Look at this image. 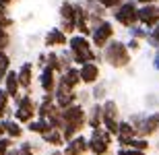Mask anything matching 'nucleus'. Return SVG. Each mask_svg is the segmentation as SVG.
Returning <instances> with one entry per match:
<instances>
[{
	"instance_id": "1",
	"label": "nucleus",
	"mask_w": 159,
	"mask_h": 155,
	"mask_svg": "<svg viewBox=\"0 0 159 155\" xmlns=\"http://www.w3.org/2000/svg\"><path fill=\"white\" fill-rule=\"evenodd\" d=\"M68 50L75 56V66H83L85 62H97L103 64V56L101 50H95L91 43V37H85L81 33H75L68 39Z\"/></svg>"
},
{
	"instance_id": "2",
	"label": "nucleus",
	"mask_w": 159,
	"mask_h": 155,
	"mask_svg": "<svg viewBox=\"0 0 159 155\" xmlns=\"http://www.w3.org/2000/svg\"><path fill=\"white\" fill-rule=\"evenodd\" d=\"M101 56H103V62L107 66L116 68V71L128 68L130 62H132V52L128 50L126 42H120V39H112L106 48L101 50Z\"/></svg>"
},
{
	"instance_id": "3",
	"label": "nucleus",
	"mask_w": 159,
	"mask_h": 155,
	"mask_svg": "<svg viewBox=\"0 0 159 155\" xmlns=\"http://www.w3.org/2000/svg\"><path fill=\"white\" fill-rule=\"evenodd\" d=\"M110 12H112L114 23H118L124 29H130L132 25L139 23V4H136L134 0H124L122 4L116 6Z\"/></svg>"
},
{
	"instance_id": "4",
	"label": "nucleus",
	"mask_w": 159,
	"mask_h": 155,
	"mask_svg": "<svg viewBox=\"0 0 159 155\" xmlns=\"http://www.w3.org/2000/svg\"><path fill=\"white\" fill-rule=\"evenodd\" d=\"M114 134L101 126V128H95L89 134V153L91 155H112V145H114Z\"/></svg>"
},
{
	"instance_id": "5",
	"label": "nucleus",
	"mask_w": 159,
	"mask_h": 155,
	"mask_svg": "<svg viewBox=\"0 0 159 155\" xmlns=\"http://www.w3.org/2000/svg\"><path fill=\"white\" fill-rule=\"evenodd\" d=\"M116 39V27L110 19H103L101 23H97L93 27V33H91V43H93L95 50H103L107 43Z\"/></svg>"
},
{
	"instance_id": "6",
	"label": "nucleus",
	"mask_w": 159,
	"mask_h": 155,
	"mask_svg": "<svg viewBox=\"0 0 159 155\" xmlns=\"http://www.w3.org/2000/svg\"><path fill=\"white\" fill-rule=\"evenodd\" d=\"M62 118H64L66 124L77 126L79 130L83 132V128H87V106L81 103V102L72 103V106L62 110Z\"/></svg>"
},
{
	"instance_id": "7",
	"label": "nucleus",
	"mask_w": 159,
	"mask_h": 155,
	"mask_svg": "<svg viewBox=\"0 0 159 155\" xmlns=\"http://www.w3.org/2000/svg\"><path fill=\"white\" fill-rule=\"evenodd\" d=\"M68 39L70 37L66 35L60 27H50L43 35V46L48 50H56V48H66L68 46Z\"/></svg>"
},
{
	"instance_id": "8",
	"label": "nucleus",
	"mask_w": 159,
	"mask_h": 155,
	"mask_svg": "<svg viewBox=\"0 0 159 155\" xmlns=\"http://www.w3.org/2000/svg\"><path fill=\"white\" fill-rule=\"evenodd\" d=\"M136 130H139V137H145V139L155 137L159 132V110H153V112L145 114V120H143V124Z\"/></svg>"
},
{
	"instance_id": "9",
	"label": "nucleus",
	"mask_w": 159,
	"mask_h": 155,
	"mask_svg": "<svg viewBox=\"0 0 159 155\" xmlns=\"http://www.w3.org/2000/svg\"><path fill=\"white\" fill-rule=\"evenodd\" d=\"M54 102H56V106H58L60 110H64V107H68V106L79 102V91H72V89H68L66 85L58 83V87L54 91Z\"/></svg>"
},
{
	"instance_id": "10",
	"label": "nucleus",
	"mask_w": 159,
	"mask_h": 155,
	"mask_svg": "<svg viewBox=\"0 0 159 155\" xmlns=\"http://www.w3.org/2000/svg\"><path fill=\"white\" fill-rule=\"evenodd\" d=\"M79 72H81L83 85L87 87H93L97 81H101V64L97 62H85L83 66H79Z\"/></svg>"
},
{
	"instance_id": "11",
	"label": "nucleus",
	"mask_w": 159,
	"mask_h": 155,
	"mask_svg": "<svg viewBox=\"0 0 159 155\" xmlns=\"http://www.w3.org/2000/svg\"><path fill=\"white\" fill-rule=\"evenodd\" d=\"M139 23L147 29H153L159 23V4H143L139 6Z\"/></svg>"
},
{
	"instance_id": "12",
	"label": "nucleus",
	"mask_w": 159,
	"mask_h": 155,
	"mask_svg": "<svg viewBox=\"0 0 159 155\" xmlns=\"http://www.w3.org/2000/svg\"><path fill=\"white\" fill-rule=\"evenodd\" d=\"M37 83H39L41 91L43 93H54L56 87H58V72L50 68V66H43L39 71V77H37Z\"/></svg>"
},
{
	"instance_id": "13",
	"label": "nucleus",
	"mask_w": 159,
	"mask_h": 155,
	"mask_svg": "<svg viewBox=\"0 0 159 155\" xmlns=\"http://www.w3.org/2000/svg\"><path fill=\"white\" fill-rule=\"evenodd\" d=\"M62 151H64L66 155H87L89 153V137H85L81 132V134H77L75 139L66 141Z\"/></svg>"
},
{
	"instance_id": "14",
	"label": "nucleus",
	"mask_w": 159,
	"mask_h": 155,
	"mask_svg": "<svg viewBox=\"0 0 159 155\" xmlns=\"http://www.w3.org/2000/svg\"><path fill=\"white\" fill-rule=\"evenodd\" d=\"M33 71H35V62H31V60L21 62V66L17 68L19 81H21V89L27 91V93H31V87H33Z\"/></svg>"
},
{
	"instance_id": "15",
	"label": "nucleus",
	"mask_w": 159,
	"mask_h": 155,
	"mask_svg": "<svg viewBox=\"0 0 159 155\" xmlns=\"http://www.w3.org/2000/svg\"><path fill=\"white\" fill-rule=\"evenodd\" d=\"M103 124V102H93L87 107V128L95 130Z\"/></svg>"
},
{
	"instance_id": "16",
	"label": "nucleus",
	"mask_w": 159,
	"mask_h": 155,
	"mask_svg": "<svg viewBox=\"0 0 159 155\" xmlns=\"http://www.w3.org/2000/svg\"><path fill=\"white\" fill-rule=\"evenodd\" d=\"M2 87L6 89V93L11 95L12 102H15L21 93H23V89H21V81H19V75H17V71H15V68H11V71L6 72L4 81H2Z\"/></svg>"
},
{
	"instance_id": "17",
	"label": "nucleus",
	"mask_w": 159,
	"mask_h": 155,
	"mask_svg": "<svg viewBox=\"0 0 159 155\" xmlns=\"http://www.w3.org/2000/svg\"><path fill=\"white\" fill-rule=\"evenodd\" d=\"M58 83L66 85V87H68V89H72V91H79V87L83 85L79 66H70V68H66L62 75H58Z\"/></svg>"
},
{
	"instance_id": "18",
	"label": "nucleus",
	"mask_w": 159,
	"mask_h": 155,
	"mask_svg": "<svg viewBox=\"0 0 159 155\" xmlns=\"http://www.w3.org/2000/svg\"><path fill=\"white\" fill-rule=\"evenodd\" d=\"M41 141L46 145H50L52 149H62L66 145L64 137H62V130H58V128H50L46 134H41Z\"/></svg>"
},
{
	"instance_id": "19",
	"label": "nucleus",
	"mask_w": 159,
	"mask_h": 155,
	"mask_svg": "<svg viewBox=\"0 0 159 155\" xmlns=\"http://www.w3.org/2000/svg\"><path fill=\"white\" fill-rule=\"evenodd\" d=\"M4 128H6V137L15 139V141H21L25 134V126L21 122H17L12 116L11 118H4Z\"/></svg>"
},
{
	"instance_id": "20",
	"label": "nucleus",
	"mask_w": 159,
	"mask_h": 155,
	"mask_svg": "<svg viewBox=\"0 0 159 155\" xmlns=\"http://www.w3.org/2000/svg\"><path fill=\"white\" fill-rule=\"evenodd\" d=\"M52 126H50V122H48L46 118H33L31 122H27L25 124V130H29L31 134H46L48 130H50Z\"/></svg>"
},
{
	"instance_id": "21",
	"label": "nucleus",
	"mask_w": 159,
	"mask_h": 155,
	"mask_svg": "<svg viewBox=\"0 0 159 155\" xmlns=\"http://www.w3.org/2000/svg\"><path fill=\"white\" fill-rule=\"evenodd\" d=\"M58 15H60V19L77 21V2L75 0H62L58 6Z\"/></svg>"
},
{
	"instance_id": "22",
	"label": "nucleus",
	"mask_w": 159,
	"mask_h": 155,
	"mask_svg": "<svg viewBox=\"0 0 159 155\" xmlns=\"http://www.w3.org/2000/svg\"><path fill=\"white\" fill-rule=\"evenodd\" d=\"M11 103H12L11 95L6 93L4 87H0V120L11 118V116H12V112H15V110L11 107Z\"/></svg>"
},
{
	"instance_id": "23",
	"label": "nucleus",
	"mask_w": 159,
	"mask_h": 155,
	"mask_svg": "<svg viewBox=\"0 0 159 155\" xmlns=\"http://www.w3.org/2000/svg\"><path fill=\"white\" fill-rule=\"evenodd\" d=\"M46 120L50 122V126L52 128H58V130H62V126H64V118H62V110H60L56 103H54L52 107H50V112H48Z\"/></svg>"
},
{
	"instance_id": "24",
	"label": "nucleus",
	"mask_w": 159,
	"mask_h": 155,
	"mask_svg": "<svg viewBox=\"0 0 159 155\" xmlns=\"http://www.w3.org/2000/svg\"><path fill=\"white\" fill-rule=\"evenodd\" d=\"M91 99H93V102H106L107 99V85H106V81H97V83L91 87Z\"/></svg>"
},
{
	"instance_id": "25",
	"label": "nucleus",
	"mask_w": 159,
	"mask_h": 155,
	"mask_svg": "<svg viewBox=\"0 0 159 155\" xmlns=\"http://www.w3.org/2000/svg\"><path fill=\"white\" fill-rule=\"evenodd\" d=\"M46 66H50V68H54L58 75H62V72H64V66H62V60H60V52L48 50V64Z\"/></svg>"
},
{
	"instance_id": "26",
	"label": "nucleus",
	"mask_w": 159,
	"mask_h": 155,
	"mask_svg": "<svg viewBox=\"0 0 159 155\" xmlns=\"http://www.w3.org/2000/svg\"><path fill=\"white\" fill-rule=\"evenodd\" d=\"M103 116H107V118H118L120 120V106L116 99H110L107 97L106 102H103Z\"/></svg>"
},
{
	"instance_id": "27",
	"label": "nucleus",
	"mask_w": 159,
	"mask_h": 155,
	"mask_svg": "<svg viewBox=\"0 0 159 155\" xmlns=\"http://www.w3.org/2000/svg\"><path fill=\"white\" fill-rule=\"evenodd\" d=\"M15 27V19H12L11 11L4 8V6H0V29H8L11 31Z\"/></svg>"
},
{
	"instance_id": "28",
	"label": "nucleus",
	"mask_w": 159,
	"mask_h": 155,
	"mask_svg": "<svg viewBox=\"0 0 159 155\" xmlns=\"http://www.w3.org/2000/svg\"><path fill=\"white\" fill-rule=\"evenodd\" d=\"M128 35L130 37H136V39H141V42H145V39H147V35H149V29L145 27V25L136 23V25H132V27L128 29Z\"/></svg>"
},
{
	"instance_id": "29",
	"label": "nucleus",
	"mask_w": 159,
	"mask_h": 155,
	"mask_svg": "<svg viewBox=\"0 0 159 155\" xmlns=\"http://www.w3.org/2000/svg\"><path fill=\"white\" fill-rule=\"evenodd\" d=\"M126 147H132V149H139V151H149L151 149V143H149V139H145V137H134V139L128 141Z\"/></svg>"
},
{
	"instance_id": "30",
	"label": "nucleus",
	"mask_w": 159,
	"mask_h": 155,
	"mask_svg": "<svg viewBox=\"0 0 159 155\" xmlns=\"http://www.w3.org/2000/svg\"><path fill=\"white\" fill-rule=\"evenodd\" d=\"M145 43H149V48H153L155 52H159V23L153 29H149V35L145 39Z\"/></svg>"
},
{
	"instance_id": "31",
	"label": "nucleus",
	"mask_w": 159,
	"mask_h": 155,
	"mask_svg": "<svg viewBox=\"0 0 159 155\" xmlns=\"http://www.w3.org/2000/svg\"><path fill=\"white\" fill-rule=\"evenodd\" d=\"M103 128H106L110 134H114V139H116V134H118L120 130V120L118 118H107V116H103Z\"/></svg>"
},
{
	"instance_id": "32",
	"label": "nucleus",
	"mask_w": 159,
	"mask_h": 155,
	"mask_svg": "<svg viewBox=\"0 0 159 155\" xmlns=\"http://www.w3.org/2000/svg\"><path fill=\"white\" fill-rule=\"evenodd\" d=\"M8 71H11V56L6 52H0V85H2Z\"/></svg>"
},
{
	"instance_id": "33",
	"label": "nucleus",
	"mask_w": 159,
	"mask_h": 155,
	"mask_svg": "<svg viewBox=\"0 0 159 155\" xmlns=\"http://www.w3.org/2000/svg\"><path fill=\"white\" fill-rule=\"evenodd\" d=\"M58 27L64 31L68 37L77 33V21H70V19H60V25H58Z\"/></svg>"
},
{
	"instance_id": "34",
	"label": "nucleus",
	"mask_w": 159,
	"mask_h": 155,
	"mask_svg": "<svg viewBox=\"0 0 159 155\" xmlns=\"http://www.w3.org/2000/svg\"><path fill=\"white\" fill-rule=\"evenodd\" d=\"M77 134H81V130H79L77 126L64 122V126H62V137H64V141H70V139H75Z\"/></svg>"
},
{
	"instance_id": "35",
	"label": "nucleus",
	"mask_w": 159,
	"mask_h": 155,
	"mask_svg": "<svg viewBox=\"0 0 159 155\" xmlns=\"http://www.w3.org/2000/svg\"><path fill=\"white\" fill-rule=\"evenodd\" d=\"M11 31L8 29H0V52H6L11 46Z\"/></svg>"
},
{
	"instance_id": "36",
	"label": "nucleus",
	"mask_w": 159,
	"mask_h": 155,
	"mask_svg": "<svg viewBox=\"0 0 159 155\" xmlns=\"http://www.w3.org/2000/svg\"><path fill=\"white\" fill-rule=\"evenodd\" d=\"M17 147L21 151V155H35V147L29 141H21V143H17Z\"/></svg>"
},
{
	"instance_id": "37",
	"label": "nucleus",
	"mask_w": 159,
	"mask_h": 155,
	"mask_svg": "<svg viewBox=\"0 0 159 155\" xmlns=\"http://www.w3.org/2000/svg\"><path fill=\"white\" fill-rule=\"evenodd\" d=\"M11 147H15V139H11V137H2L0 139V155H6Z\"/></svg>"
},
{
	"instance_id": "38",
	"label": "nucleus",
	"mask_w": 159,
	"mask_h": 155,
	"mask_svg": "<svg viewBox=\"0 0 159 155\" xmlns=\"http://www.w3.org/2000/svg\"><path fill=\"white\" fill-rule=\"evenodd\" d=\"M116 155H149V151H139V149H132V147H118Z\"/></svg>"
},
{
	"instance_id": "39",
	"label": "nucleus",
	"mask_w": 159,
	"mask_h": 155,
	"mask_svg": "<svg viewBox=\"0 0 159 155\" xmlns=\"http://www.w3.org/2000/svg\"><path fill=\"white\" fill-rule=\"evenodd\" d=\"M126 46H128L130 52L134 54V52H139V50L143 48V42H141V39H136V37H130L128 42H126Z\"/></svg>"
},
{
	"instance_id": "40",
	"label": "nucleus",
	"mask_w": 159,
	"mask_h": 155,
	"mask_svg": "<svg viewBox=\"0 0 159 155\" xmlns=\"http://www.w3.org/2000/svg\"><path fill=\"white\" fill-rule=\"evenodd\" d=\"M97 2H99V4L103 6V8H107V11H114L116 6H120V4H122L124 0H97Z\"/></svg>"
},
{
	"instance_id": "41",
	"label": "nucleus",
	"mask_w": 159,
	"mask_h": 155,
	"mask_svg": "<svg viewBox=\"0 0 159 155\" xmlns=\"http://www.w3.org/2000/svg\"><path fill=\"white\" fill-rule=\"evenodd\" d=\"M48 64V52H39L37 54V60H35V68H43V66Z\"/></svg>"
},
{
	"instance_id": "42",
	"label": "nucleus",
	"mask_w": 159,
	"mask_h": 155,
	"mask_svg": "<svg viewBox=\"0 0 159 155\" xmlns=\"http://www.w3.org/2000/svg\"><path fill=\"white\" fill-rule=\"evenodd\" d=\"M151 66H153V71L159 72V52L153 54V60H151Z\"/></svg>"
},
{
	"instance_id": "43",
	"label": "nucleus",
	"mask_w": 159,
	"mask_h": 155,
	"mask_svg": "<svg viewBox=\"0 0 159 155\" xmlns=\"http://www.w3.org/2000/svg\"><path fill=\"white\" fill-rule=\"evenodd\" d=\"M134 2H136L139 6H143V4H157L159 0H134Z\"/></svg>"
},
{
	"instance_id": "44",
	"label": "nucleus",
	"mask_w": 159,
	"mask_h": 155,
	"mask_svg": "<svg viewBox=\"0 0 159 155\" xmlns=\"http://www.w3.org/2000/svg\"><path fill=\"white\" fill-rule=\"evenodd\" d=\"M17 0H0V6H4V8H11Z\"/></svg>"
},
{
	"instance_id": "45",
	"label": "nucleus",
	"mask_w": 159,
	"mask_h": 155,
	"mask_svg": "<svg viewBox=\"0 0 159 155\" xmlns=\"http://www.w3.org/2000/svg\"><path fill=\"white\" fill-rule=\"evenodd\" d=\"M6 155H21V151H19V147L15 145V147H11V149H8V153H6Z\"/></svg>"
},
{
	"instance_id": "46",
	"label": "nucleus",
	"mask_w": 159,
	"mask_h": 155,
	"mask_svg": "<svg viewBox=\"0 0 159 155\" xmlns=\"http://www.w3.org/2000/svg\"><path fill=\"white\" fill-rule=\"evenodd\" d=\"M6 137V128H4V120H0V139Z\"/></svg>"
},
{
	"instance_id": "47",
	"label": "nucleus",
	"mask_w": 159,
	"mask_h": 155,
	"mask_svg": "<svg viewBox=\"0 0 159 155\" xmlns=\"http://www.w3.org/2000/svg\"><path fill=\"white\" fill-rule=\"evenodd\" d=\"M52 155H66V153H64L62 149H54V151H52Z\"/></svg>"
},
{
	"instance_id": "48",
	"label": "nucleus",
	"mask_w": 159,
	"mask_h": 155,
	"mask_svg": "<svg viewBox=\"0 0 159 155\" xmlns=\"http://www.w3.org/2000/svg\"><path fill=\"white\" fill-rule=\"evenodd\" d=\"M157 4H159V2H157Z\"/></svg>"
}]
</instances>
